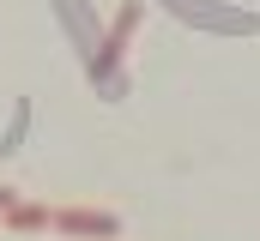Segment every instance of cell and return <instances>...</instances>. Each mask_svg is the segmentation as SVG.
<instances>
[{
  "label": "cell",
  "instance_id": "6da1fadb",
  "mask_svg": "<svg viewBox=\"0 0 260 241\" xmlns=\"http://www.w3.org/2000/svg\"><path fill=\"white\" fill-rule=\"evenodd\" d=\"M133 30H139V0H121L115 18H109V30H103V43H97V55H91V78H115V66H121V55H127Z\"/></svg>",
  "mask_w": 260,
  "mask_h": 241
},
{
  "label": "cell",
  "instance_id": "3957f363",
  "mask_svg": "<svg viewBox=\"0 0 260 241\" xmlns=\"http://www.w3.org/2000/svg\"><path fill=\"white\" fill-rule=\"evenodd\" d=\"M12 235H37V229H49V205H37V199H18L6 217H0Z\"/></svg>",
  "mask_w": 260,
  "mask_h": 241
},
{
  "label": "cell",
  "instance_id": "277c9868",
  "mask_svg": "<svg viewBox=\"0 0 260 241\" xmlns=\"http://www.w3.org/2000/svg\"><path fill=\"white\" fill-rule=\"evenodd\" d=\"M12 205H18V193H12V187H0V217H6Z\"/></svg>",
  "mask_w": 260,
  "mask_h": 241
},
{
  "label": "cell",
  "instance_id": "7a4b0ae2",
  "mask_svg": "<svg viewBox=\"0 0 260 241\" xmlns=\"http://www.w3.org/2000/svg\"><path fill=\"white\" fill-rule=\"evenodd\" d=\"M49 229H55L61 241H115V235H121V217H115V211L61 205V211H49Z\"/></svg>",
  "mask_w": 260,
  "mask_h": 241
}]
</instances>
